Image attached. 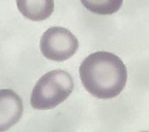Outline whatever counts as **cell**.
<instances>
[{"instance_id": "obj_6", "label": "cell", "mask_w": 149, "mask_h": 132, "mask_svg": "<svg viewBox=\"0 0 149 132\" xmlns=\"http://www.w3.org/2000/svg\"><path fill=\"white\" fill-rule=\"evenodd\" d=\"M84 6L98 15H111L118 11L123 0H80Z\"/></svg>"}, {"instance_id": "obj_1", "label": "cell", "mask_w": 149, "mask_h": 132, "mask_svg": "<svg viewBox=\"0 0 149 132\" xmlns=\"http://www.w3.org/2000/svg\"><path fill=\"white\" fill-rule=\"evenodd\" d=\"M79 75L86 90L102 100L118 96L127 80V71L123 61L107 51H97L85 58L79 67Z\"/></svg>"}, {"instance_id": "obj_3", "label": "cell", "mask_w": 149, "mask_h": 132, "mask_svg": "<svg viewBox=\"0 0 149 132\" xmlns=\"http://www.w3.org/2000/svg\"><path fill=\"white\" fill-rule=\"evenodd\" d=\"M79 48V41L70 30L61 27H52L42 35L40 49L49 60L64 61L74 55Z\"/></svg>"}, {"instance_id": "obj_4", "label": "cell", "mask_w": 149, "mask_h": 132, "mask_svg": "<svg viewBox=\"0 0 149 132\" xmlns=\"http://www.w3.org/2000/svg\"><path fill=\"white\" fill-rule=\"evenodd\" d=\"M23 112V101L17 93L9 89H0V132L18 123Z\"/></svg>"}, {"instance_id": "obj_2", "label": "cell", "mask_w": 149, "mask_h": 132, "mask_svg": "<svg viewBox=\"0 0 149 132\" xmlns=\"http://www.w3.org/2000/svg\"><path fill=\"white\" fill-rule=\"evenodd\" d=\"M73 89V79L66 71L57 69L47 72L33 89L31 106L40 110L53 109L67 100Z\"/></svg>"}, {"instance_id": "obj_7", "label": "cell", "mask_w": 149, "mask_h": 132, "mask_svg": "<svg viewBox=\"0 0 149 132\" xmlns=\"http://www.w3.org/2000/svg\"><path fill=\"white\" fill-rule=\"evenodd\" d=\"M143 132H148V131H143Z\"/></svg>"}, {"instance_id": "obj_5", "label": "cell", "mask_w": 149, "mask_h": 132, "mask_svg": "<svg viewBox=\"0 0 149 132\" xmlns=\"http://www.w3.org/2000/svg\"><path fill=\"white\" fill-rule=\"evenodd\" d=\"M19 11L32 21H42L51 16L54 9V0H16Z\"/></svg>"}]
</instances>
